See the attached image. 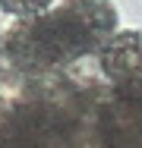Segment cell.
Here are the masks:
<instances>
[{
	"label": "cell",
	"instance_id": "obj_2",
	"mask_svg": "<svg viewBox=\"0 0 142 148\" xmlns=\"http://www.w3.org/2000/svg\"><path fill=\"white\" fill-rule=\"evenodd\" d=\"M101 73L120 88H142V32H117L98 54Z\"/></svg>",
	"mask_w": 142,
	"mask_h": 148
},
{
	"label": "cell",
	"instance_id": "obj_3",
	"mask_svg": "<svg viewBox=\"0 0 142 148\" xmlns=\"http://www.w3.org/2000/svg\"><path fill=\"white\" fill-rule=\"evenodd\" d=\"M51 3H54V0H0V10H6V13H13V16H19V19H26V16L48 13Z\"/></svg>",
	"mask_w": 142,
	"mask_h": 148
},
{
	"label": "cell",
	"instance_id": "obj_1",
	"mask_svg": "<svg viewBox=\"0 0 142 148\" xmlns=\"http://www.w3.org/2000/svg\"><path fill=\"white\" fill-rule=\"evenodd\" d=\"M114 35L117 10L111 0H63L48 13L16 19L6 29L3 54L19 73H48L101 54Z\"/></svg>",
	"mask_w": 142,
	"mask_h": 148
}]
</instances>
